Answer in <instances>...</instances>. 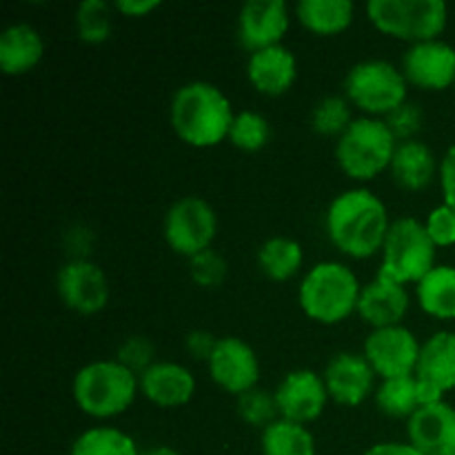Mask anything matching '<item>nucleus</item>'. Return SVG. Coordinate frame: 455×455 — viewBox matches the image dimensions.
Instances as JSON below:
<instances>
[{
    "label": "nucleus",
    "instance_id": "obj_1",
    "mask_svg": "<svg viewBox=\"0 0 455 455\" xmlns=\"http://www.w3.org/2000/svg\"><path fill=\"white\" fill-rule=\"evenodd\" d=\"M391 222L385 200L367 187H351L338 194L324 213L331 244L354 260H367L382 251Z\"/></svg>",
    "mask_w": 455,
    "mask_h": 455
},
{
    "label": "nucleus",
    "instance_id": "obj_2",
    "mask_svg": "<svg viewBox=\"0 0 455 455\" xmlns=\"http://www.w3.org/2000/svg\"><path fill=\"white\" fill-rule=\"evenodd\" d=\"M235 118L229 96L207 80H191L173 92L169 102V124L185 145L212 149L229 138Z\"/></svg>",
    "mask_w": 455,
    "mask_h": 455
},
{
    "label": "nucleus",
    "instance_id": "obj_3",
    "mask_svg": "<svg viewBox=\"0 0 455 455\" xmlns=\"http://www.w3.org/2000/svg\"><path fill=\"white\" fill-rule=\"evenodd\" d=\"M363 284L349 265L338 260H323L309 267L298 287V302L302 314L324 327H336L358 314Z\"/></svg>",
    "mask_w": 455,
    "mask_h": 455
},
{
    "label": "nucleus",
    "instance_id": "obj_4",
    "mask_svg": "<svg viewBox=\"0 0 455 455\" xmlns=\"http://www.w3.org/2000/svg\"><path fill=\"white\" fill-rule=\"evenodd\" d=\"M140 394V378L118 360H93L83 364L71 380V398L84 416L111 420L123 416Z\"/></svg>",
    "mask_w": 455,
    "mask_h": 455
},
{
    "label": "nucleus",
    "instance_id": "obj_5",
    "mask_svg": "<svg viewBox=\"0 0 455 455\" xmlns=\"http://www.w3.org/2000/svg\"><path fill=\"white\" fill-rule=\"evenodd\" d=\"M398 149V138L382 118L355 116L345 133L336 140V163L340 172L354 182H371L389 172Z\"/></svg>",
    "mask_w": 455,
    "mask_h": 455
},
{
    "label": "nucleus",
    "instance_id": "obj_6",
    "mask_svg": "<svg viewBox=\"0 0 455 455\" xmlns=\"http://www.w3.org/2000/svg\"><path fill=\"white\" fill-rule=\"evenodd\" d=\"M364 12L380 34L409 44L443 38L449 25L444 0H369Z\"/></svg>",
    "mask_w": 455,
    "mask_h": 455
},
{
    "label": "nucleus",
    "instance_id": "obj_7",
    "mask_svg": "<svg viewBox=\"0 0 455 455\" xmlns=\"http://www.w3.org/2000/svg\"><path fill=\"white\" fill-rule=\"evenodd\" d=\"M345 96L363 116L385 120L409 100V83L394 62L367 58L347 71Z\"/></svg>",
    "mask_w": 455,
    "mask_h": 455
},
{
    "label": "nucleus",
    "instance_id": "obj_8",
    "mask_svg": "<svg viewBox=\"0 0 455 455\" xmlns=\"http://www.w3.org/2000/svg\"><path fill=\"white\" fill-rule=\"evenodd\" d=\"M438 247L429 238L425 222L416 218H395L380 251L378 274L394 283L416 287L438 262Z\"/></svg>",
    "mask_w": 455,
    "mask_h": 455
},
{
    "label": "nucleus",
    "instance_id": "obj_9",
    "mask_svg": "<svg viewBox=\"0 0 455 455\" xmlns=\"http://www.w3.org/2000/svg\"><path fill=\"white\" fill-rule=\"evenodd\" d=\"M167 247L187 260L213 249L218 238V213L203 196H182L169 204L163 218Z\"/></svg>",
    "mask_w": 455,
    "mask_h": 455
},
{
    "label": "nucleus",
    "instance_id": "obj_10",
    "mask_svg": "<svg viewBox=\"0 0 455 455\" xmlns=\"http://www.w3.org/2000/svg\"><path fill=\"white\" fill-rule=\"evenodd\" d=\"M422 342L404 324L371 329L364 338L363 355L380 380L407 378L416 373Z\"/></svg>",
    "mask_w": 455,
    "mask_h": 455
},
{
    "label": "nucleus",
    "instance_id": "obj_11",
    "mask_svg": "<svg viewBox=\"0 0 455 455\" xmlns=\"http://www.w3.org/2000/svg\"><path fill=\"white\" fill-rule=\"evenodd\" d=\"M56 291L62 305L80 315L100 314L111 296L105 269L92 258H69L56 274Z\"/></svg>",
    "mask_w": 455,
    "mask_h": 455
},
{
    "label": "nucleus",
    "instance_id": "obj_12",
    "mask_svg": "<svg viewBox=\"0 0 455 455\" xmlns=\"http://www.w3.org/2000/svg\"><path fill=\"white\" fill-rule=\"evenodd\" d=\"M207 371L213 385L240 398L256 389L260 382V360L247 340L238 336H222L218 338L216 349L209 358Z\"/></svg>",
    "mask_w": 455,
    "mask_h": 455
},
{
    "label": "nucleus",
    "instance_id": "obj_13",
    "mask_svg": "<svg viewBox=\"0 0 455 455\" xmlns=\"http://www.w3.org/2000/svg\"><path fill=\"white\" fill-rule=\"evenodd\" d=\"M274 398L283 420L305 427L318 420L331 400L323 373L309 367L289 371L274 389Z\"/></svg>",
    "mask_w": 455,
    "mask_h": 455
},
{
    "label": "nucleus",
    "instance_id": "obj_14",
    "mask_svg": "<svg viewBox=\"0 0 455 455\" xmlns=\"http://www.w3.org/2000/svg\"><path fill=\"white\" fill-rule=\"evenodd\" d=\"M413 376L425 404L443 403L451 394L455 389V331L440 329L422 342Z\"/></svg>",
    "mask_w": 455,
    "mask_h": 455
},
{
    "label": "nucleus",
    "instance_id": "obj_15",
    "mask_svg": "<svg viewBox=\"0 0 455 455\" xmlns=\"http://www.w3.org/2000/svg\"><path fill=\"white\" fill-rule=\"evenodd\" d=\"M400 69L409 87L444 92V89L455 87V47L443 38L409 44Z\"/></svg>",
    "mask_w": 455,
    "mask_h": 455
},
{
    "label": "nucleus",
    "instance_id": "obj_16",
    "mask_svg": "<svg viewBox=\"0 0 455 455\" xmlns=\"http://www.w3.org/2000/svg\"><path fill=\"white\" fill-rule=\"evenodd\" d=\"M331 403L340 407H360L376 394V371L363 354L340 351L327 363L323 371Z\"/></svg>",
    "mask_w": 455,
    "mask_h": 455
},
{
    "label": "nucleus",
    "instance_id": "obj_17",
    "mask_svg": "<svg viewBox=\"0 0 455 455\" xmlns=\"http://www.w3.org/2000/svg\"><path fill=\"white\" fill-rule=\"evenodd\" d=\"M291 27V9L284 0H249L238 12V40L249 53L283 44Z\"/></svg>",
    "mask_w": 455,
    "mask_h": 455
},
{
    "label": "nucleus",
    "instance_id": "obj_18",
    "mask_svg": "<svg viewBox=\"0 0 455 455\" xmlns=\"http://www.w3.org/2000/svg\"><path fill=\"white\" fill-rule=\"evenodd\" d=\"M138 378H140L142 398L158 409L187 407L198 391L194 371L172 360H158Z\"/></svg>",
    "mask_w": 455,
    "mask_h": 455
},
{
    "label": "nucleus",
    "instance_id": "obj_19",
    "mask_svg": "<svg viewBox=\"0 0 455 455\" xmlns=\"http://www.w3.org/2000/svg\"><path fill=\"white\" fill-rule=\"evenodd\" d=\"M409 309H411V293L404 284L394 283L380 274L369 280L367 284H363L358 300V318L371 329L404 324Z\"/></svg>",
    "mask_w": 455,
    "mask_h": 455
},
{
    "label": "nucleus",
    "instance_id": "obj_20",
    "mask_svg": "<svg viewBox=\"0 0 455 455\" xmlns=\"http://www.w3.org/2000/svg\"><path fill=\"white\" fill-rule=\"evenodd\" d=\"M407 443L422 455H455V407L422 404L407 420Z\"/></svg>",
    "mask_w": 455,
    "mask_h": 455
},
{
    "label": "nucleus",
    "instance_id": "obj_21",
    "mask_svg": "<svg viewBox=\"0 0 455 455\" xmlns=\"http://www.w3.org/2000/svg\"><path fill=\"white\" fill-rule=\"evenodd\" d=\"M247 80L258 93L269 98L284 96L298 80V58L287 44L260 49L249 53Z\"/></svg>",
    "mask_w": 455,
    "mask_h": 455
},
{
    "label": "nucleus",
    "instance_id": "obj_22",
    "mask_svg": "<svg viewBox=\"0 0 455 455\" xmlns=\"http://www.w3.org/2000/svg\"><path fill=\"white\" fill-rule=\"evenodd\" d=\"M391 178L404 191H425L427 187L434 185L435 178L440 176V160L435 158L434 149L420 138L416 140L398 142L394 160L389 167Z\"/></svg>",
    "mask_w": 455,
    "mask_h": 455
},
{
    "label": "nucleus",
    "instance_id": "obj_23",
    "mask_svg": "<svg viewBox=\"0 0 455 455\" xmlns=\"http://www.w3.org/2000/svg\"><path fill=\"white\" fill-rule=\"evenodd\" d=\"M44 58V40L29 22H13L0 34V69L4 76H25Z\"/></svg>",
    "mask_w": 455,
    "mask_h": 455
},
{
    "label": "nucleus",
    "instance_id": "obj_24",
    "mask_svg": "<svg viewBox=\"0 0 455 455\" xmlns=\"http://www.w3.org/2000/svg\"><path fill=\"white\" fill-rule=\"evenodd\" d=\"M293 13L307 31L329 38L354 25L355 4L351 0H300Z\"/></svg>",
    "mask_w": 455,
    "mask_h": 455
},
{
    "label": "nucleus",
    "instance_id": "obj_25",
    "mask_svg": "<svg viewBox=\"0 0 455 455\" xmlns=\"http://www.w3.org/2000/svg\"><path fill=\"white\" fill-rule=\"evenodd\" d=\"M413 296L422 314L443 323H451L455 320V267L435 265L416 284Z\"/></svg>",
    "mask_w": 455,
    "mask_h": 455
},
{
    "label": "nucleus",
    "instance_id": "obj_26",
    "mask_svg": "<svg viewBox=\"0 0 455 455\" xmlns=\"http://www.w3.org/2000/svg\"><path fill=\"white\" fill-rule=\"evenodd\" d=\"M302 265H305V249L289 235H274L258 249V267L262 275L274 283L291 280L293 275L300 274Z\"/></svg>",
    "mask_w": 455,
    "mask_h": 455
},
{
    "label": "nucleus",
    "instance_id": "obj_27",
    "mask_svg": "<svg viewBox=\"0 0 455 455\" xmlns=\"http://www.w3.org/2000/svg\"><path fill=\"white\" fill-rule=\"evenodd\" d=\"M262 455H315V438L309 427L278 418L260 431Z\"/></svg>",
    "mask_w": 455,
    "mask_h": 455
},
{
    "label": "nucleus",
    "instance_id": "obj_28",
    "mask_svg": "<svg viewBox=\"0 0 455 455\" xmlns=\"http://www.w3.org/2000/svg\"><path fill=\"white\" fill-rule=\"evenodd\" d=\"M373 398H376V407L380 409V413L394 418V420H409L425 404L416 376L380 380Z\"/></svg>",
    "mask_w": 455,
    "mask_h": 455
},
{
    "label": "nucleus",
    "instance_id": "obj_29",
    "mask_svg": "<svg viewBox=\"0 0 455 455\" xmlns=\"http://www.w3.org/2000/svg\"><path fill=\"white\" fill-rule=\"evenodd\" d=\"M138 443L118 427H89L71 443L69 455H140Z\"/></svg>",
    "mask_w": 455,
    "mask_h": 455
},
{
    "label": "nucleus",
    "instance_id": "obj_30",
    "mask_svg": "<svg viewBox=\"0 0 455 455\" xmlns=\"http://www.w3.org/2000/svg\"><path fill=\"white\" fill-rule=\"evenodd\" d=\"M354 120V105L347 100V96H338V93L320 98L311 109V129L324 138L338 140Z\"/></svg>",
    "mask_w": 455,
    "mask_h": 455
},
{
    "label": "nucleus",
    "instance_id": "obj_31",
    "mask_svg": "<svg viewBox=\"0 0 455 455\" xmlns=\"http://www.w3.org/2000/svg\"><path fill=\"white\" fill-rule=\"evenodd\" d=\"M227 140L235 147V149L244 151V154H258L265 149L271 140V124L262 114L251 109L235 111V118L231 123L229 138Z\"/></svg>",
    "mask_w": 455,
    "mask_h": 455
},
{
    "label": "nucleus",
    "instance_id": "obj_32",
    "mask_svg": "<svg viewBox=\"0 0 455 455\" xmlns=\"http://www.w3.org/2000/svg\"><path fill=\"white\" fill-rule=\"evenodd\" d=\"M111 4L105 0H83L76 9V34L87 44H102L114 29Z\"/></svg>",
    "mask_w": 455,
    "mask_h": 455
},
{
    "label": "nucleus",
    "instance_id": "obj_33",
    "mask_svg": "<svg viewBox=\"0 0 455 455\" xmlns=\"http://www.w3.org/2000/svg\"><path fill=\"white\" fill-rule=\"evenodd\" d=\"M238 416L244 425L256 427V429H267L271 422L278 420V404H275L274 394H269L267 389H256L247 391L238 398Z\"/></svg>",
    "mask_w": 455,
    "mask_h": 455
},
{
    "label": "nucleus",
    "instance_id": "obj_34",
    "mask_svg": "<svg viewBox=\"0 0 455 455\" xmlns=\"http://www.w3.org/2000/svg\"><path fill=\"white\" fill-rule=\"evenodd\" d=\"M229 275V265L216 249L189 258V278L203 289H218Z\"/></svg>",
    "mask_w": 455,
    "mask_h": 455
},
{
    "label": "nucleus",
    "instance_id": "obj_35",
    "mask_svg": "<svg viewBox=\"0 0 455 455\" xmlns=\"http://www.w3.org/2000/svg\"><path fill=\"white\" fill-rule=\"evenodd\" d=\"M116 360H118L120 364H124L127 369H132L136 376H140V373H145L151 364L158 363V360H156L154 342L147 336H140V333L124 338V340L120 342L118 351H116Z\"/></svg>",
    "mask_w": 455,
    "mask_h": 455
},
{
    "label": "nucleus",
    "instance_id": "obj_36",
    "mask_svg": "<svg viewBox=\"0 0 455 455\" xmlns=\"http://www.w3.org/2000/svg\"><path fill=\"white\" fill-rule=\"evenodd\" d=\"M425 229L438 249L455 247V209L440 203L427 213Z\"/></svg>",
    "mask_w": 455,
    "mask_h": 455
},
{
    "label": "nucleus",
    "instance_id": "obj_37",
    "mask_svg": "<svg viewBox=\"0 0 455 455\" xmlns=\"http://www.w3.org/2000/svg\"><path fill=\"white\" fill-rule=\"evenodd\" d=\"M385 123L389 124V129L394 132V136L398 138V142L416 140L418 133H420L422 129V123H425V114H422L418 102L407 100L403 107H398L394 114L387 116Z\"/></svg>",
    "mask_w": 455,
    "mask_h": 455
},
{
    "label": "nucleus",
    "instance_id": "obj_38",
    "mask_svg": "<svg viewBox=\"0 0 455 455\" xmlns=\"http://www.w3.org/2000/svg\"><path fill=\"white\" fill-rule=\"evenodd\" d=\"M216 345H218V338L213 336L212 331H207V329H196V331L187 333L185 338L187 354H189L194 360H198V363H204V364H207L209 358H212Z\"/></svg>",
    "mask_w": 455,
    "mask_h": 455
},
{
    "label": "nucleus",
    "instance_id": "obj_39",
    "mask_svg": "<svg viewBox=\"0 0 455 455\" xmlns=\"http://www.w3.org/2000/svg\"><path fill=\"white\" fill-rule=\"evenodd\" d=\"M440 189H443V203L455 209V145L444 151L440 158Z\"/></svg>",
    "mask_w": 455,
    "mask_h": 455
},
{
    "label": "nucleus",
    "instance_id": "obj_40",
    "mask_svg": "<svg viewBox=\"0 0 455 455\" xmlns=\"http://www.w3.org/2000/svg\"><path fill=\"white\" fill-rule=\"evenodd\" d=\"M67 249L71 253V260H83V258H89L87 253H92L93 247V234L87 227H71L67 231Z\"/></svg>",
    "mask_w": 455,
    "mask_h": 455
},
{
    "label": "nucleus",
    "instance_id": "obj_41",
    "mask_svg": "<svg viewBox=\"0 0 455 455\" xmlns=\"http://www.w3.org/2000/svg\"><path fill=\"white\" fill-rule=\"evenodd\" d=\"M114 9L127 18H147L156 9H160V3L158 0H118Z\"/></svg>",
    "mask_w": 455,
    "mask_h": 455
},
{
    "label": "nucleus",
    "instance_id": "obj_42",
    "mask_svg": "<svg viewBox=\"0 0 455 455\" xmlns=\"http://www.w3.org/2000/svg\"><path fill=\"white\" fill-rule=\"evenodd\" d=\"M363 455H422L409 443H378L369 447Z\"/></svg>",
    "mask_w": 455,
    "mask_h": 455
},
{
    "label": "nucleus",
    "instance_id": "obj_43",
    "mask_svg": "<svg viewBox=\"0 0 455 455\" xmlns=\"http://www.w3.org/2000/svg\"><path fill=\"white\" fill-rule=\"evenodd\" d=\"M140 455H182V453L178 451V449L167 447V444H160V447L147 449V451H142Z\"/></svg>",
    "mask_w": 455,
    "mask_h": 455
},
{
    "label": "nucleus",
    "instance_id": "obj_44",
    "mask_svg": "<svg viewBox=\"0 0 455 455\" xmlns=\"http://www.w3.org/2000/svg\"><path fill=\"white\" fill-rule=\"evenodd\" d=\"M453 92H455V87H453Z\"/></svg>",
    "mask_w": 455,
    "mask_h": 455
}]
</instances>
